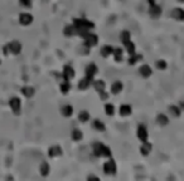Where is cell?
Here are the masks:
<instances>
[{
  "label": "cell",
  "mask_w": 184,
  "mask_h": 181,
  "mask_svg": "<svg viewBox=\"0 0 184 181\" xmlns=\"http://www.w3.org/2000/svg\"><path fill=\"white\" fill-rule=\"evenodd\" d=\"M73 28H74L76 34L83 35V34L88 33L91 29H94L95 24L89 20H87V19H74L73 20Z\"/></svg>",
  "instance_id": "6da1fadb"
},
{
  "label": "cell",
  "mask_w": 184,
  "mask_h": 181,
  "mask_svg": "<svg viewBox=\"0 0 184 181\" xmlns=\"http://www.w3.org/2000/svg\"><path fill=\"white\" fill-rule=\"evenodd\" d=\"M92 147H94V155L97 156V157H101V156L111 157V155H112L111 150H110L107 146H105V145H102V143H100V142L94 143V146H92Z\"/></svg>",
  "instance_id": "7a4b0ae2"
},
{
  "label": "cell",
  "mask_w": 184,
  "mask_h": 181,
  "mask_svg": "<svg viewBox=\"0 0 184 181\" xmlns=\"http://www.w3.org/2000/svg\"><path fill=\"white\" fill-rule=\"evenodd\" d=\"M121 42H122V44L126 47L129 54H130V55H134V54H135V44L130 40V33H129L127 30H125V32L121 33Z\"/></svg>",
  "instance_id": "3957f363"
},
{
  "label": "cell",
  "mask_w": 184,
  "mask_h": 181,
  "mask_svg": "<svg viewBox=\"0 0 184 181\" xmlns=\"http://www.w3.org/2000/svg\"><path fill=\"white\" fill-rule=\"evenodd\" d=\"M22 52V44L18 42V40H12L10 43H8L5 47H4V53L5 54H19Z\"/></svg>",
  "instance_id": "277c9868"
},
{
  "label": "cell",
  "mask_w": 184,
  "mask_h": 181,
  "mask_svg": "<svg viewBox=\"0 0 184 181\" xmlns=\"http://www.w3.org/2000/svg\"><path fill=\"white\" fill-rule=\"evenodd\" d=\"M82 37H83V39H84V45H86V47H95V45L97 44V42H99L97 35L94 34V33H89V32L86 33V34H83Z\"/></svg>",
  "instance_id": "5b68a950"
},
{
  "label": "cell",
  "mask_w": 184,
  "mask_h": 181,
  "mask_svg": "<svg viewBox=\"0 0 184 181\" xmlns=\"http://www.w3.org/2000/svg\"><path fill=\"white\" fill-rule=\"evenodd\" d=\"M9 106H10L12 111H13L15 115H19V113H20V110H22V102H20V100H19L18 97H13V98H10V101H9Z\"/></svg>",
  "instance_id": "8992f818"
},
{
  "label": "cell",
  "mask_w": 184,
  "mask_h": 181,
  "mask_svg": "<svg viewBox=\"0 0 184 181\" xmlns=\"http://www.w3.org/2000/svg\"><path fill=\"white\" fill-rule=\"evenodd\" d=\"M149 4H150V14L154 18H158L161 14V8L155 3V0H149Z\"/></svg>",
  "instance_id": "52a82bcc"
},
{
  "label": "cell",
  "mask_w": 184,
  "mask_h": 181,
  "mask_svg": "<svg viewBox=\"0 0 184 181\" xmlns=\"http://www.w3.org/2000/svg\"><path fill=\"white\" fill-rule=\"evenodd\" d=\"M19 23H20L22 25H24V27L30 25V24L33 23V15L29 14V13H22V14L19 15Z\"/></svg>",
  "instance_id": "ba28073f"
},
{
  "label": "cell",
  "mask_w": 184,
  "mask_h": 181,
  "mask_svg": "<svg viewBox=\"0 0 184 181\" xmlns=\"http://www.w3.org/2000/svg\"><path fill=\"white\" fill-rule=\"evenodd\" d=\"M116 163H115V161L114 160H110V161H107L105 165H104V171L106 172V173H109V175H114L115 172H116Z\"/></svg>",
  "instance_id": "9c48e42d"
},
{
  "label": "cell",
  "mask_w": 184,
  "mask_h": 181,
  "mask_svg": "<svg viewBox=\"0 0 184 181\" xmlns=\"http://www.w3.org/2000/svg\"><path fill=\"white\" fill-rule=\"evenodd\" d=\"M138 137L141 142L148 141V131H146V127L144 125H140L138 127Z\"/></svg>",
  "instance_id": "30bf717a"
},
{
  "label": "cell",
  "mask_w": 184,
  "mask_h": 181,
  "mask_svg": "<svg viewBox=\"0 0 184 181\" xmlns=\"http://www.w3.org/2000/svg\"><path fill=\"white\" fill-rule=\"evenodd\" d=\"M96 73H97V65L96 64L91 63V64L87 65V68H86V77L94 79V77H95Z\"/></svg>",
  "instance_id": "8fae6325"
},
{
  "label": "cell",
  "mask_w": 184,
  "mask_h": 181,
  "mask_svg": "<svg viewBox=\"0 0 184 181\" xmlns=\"http://www.w3.org/2000/svg\"><path fill=\"white\" fill-rule=\"evenodd\" d=\"M74 77V70H73V68L71 67V65H66L64 68H63V78H64V80H69L71 78H73Z\"/></svg>",
  "instance_id": "7c38bea8"
},
{
  "label": "cell",
  "mask_w": 184,
  "mask_h": 181,
  "mask_svg": "<svg viewBox=\"0 0 184 181\" xmlns=\"http://www.w3.org/2000/svg\"><path fill=\"white\" fill-rule=\"evenodd\" d=\"M48 155H49V157H57V156H61L62 155V148L59 147V146H52L51 148H49V151H48Z\"/></svg>",
  "instance_id": "4fadbf2b"
},
{
  "label": "cell",
  "mask_w": 184,
  "mask_h": 181,
  "mask_svg": "<svg viewBox=\"0 0 184 181\" xmlns=\"http://www.w3.org/2000/svg\"><path fill=\"white\" fill-rule=\"evenodd\" d=\"M22 93L24 95V97L30 98V97L34 96V88H33V87H29V85L23 87V88H22Z\"/></svg>",
  "instance_id": "5bb4252c"
},
{
  "label": "cell",
  "mask_w": 184,
  "mask_h": 181,
  "mask_svg": "<svg viewBox=\"0 0 184 181\" xmlns=\"http://www.w3.org/2000/svg\"><path fill=\"white\" fill-rule=\"evenodd\" d=\"M139 70H140V74H141L143 77H145V78L150 77L151 73H153V70H151V68H150L149 65H141Z\"/></svg>",
  "instance_id": "9a60e30c"
},
{
  "label": "cell",
  "mask_w": 184,
  "mask_h": 181,
  "mask_svg": "<svg viewBox=\"0 0 184 181\" xmlns=\"http://www.w3.org/2000/svg\"><path fill=\"white\" fill-rule=\"evenodd\" d=\"M173 17L176 19V20H184V10L180 9V8H175L173 10Z\"/></svg>",
  "instance_id": "2e32d148"
},
{
  "label": "cell",
  "mask_w": 184,
  "mask_h": 181,
  "mask_svg": "<svg viewBox=\"0 0 184 181\" xmlns=\"http://www.w3.org/2000/svg\"><path fill=\"white\" fill-rule=\"evenodd\" d=\"M94 87H95V89L97 90L99 93H102V92H105V82L104 80H95L94 82Z\"/></svg>",
  "instance_id": "e0dca14e"
},
{
  "label": "cell",
  "mask_w": 184,
  "mask_h": 181,
  "mask_svg": "<svg viewBox=\"0 0 184 181\" xmlns=\"http://www.w3.org/2000/svg\"><path fill=\"white\" fill-rule=\"evenodd\" d=\"M91 82H92V79H91V78L84 77L83 79H81V82H79V84H78V88H79V89H87V88H88V85L91 84Z\"/></svg>",
  "instance_id": "ac0fdd59"
},
{
  "label": "cell",
  "mask_w": 184,
  "mask_h": 181,
  "mask_svg": "<svg viewBox=\"0 0 184 181\" xmlns=\"http://www.w3.org/2000/svg\"><path fill=\"white\" fill-rule=\"evenodd\" d=\"M120 115L121 116H129V115H131V107L129 105H122L120 107Z\"/></svg>",
  "instance_id": "d6986e66"
},
{
  "label": "cell",
  "mask_w": 184,
  "mask_h": 181,
  "mask_svg": "<svg viewBox=\"0 0 184 181\" xmlns=\"http://www.w3.org/2000/svg\"><path fill=\"white\" fill-rule=\"evenodd\" d=\"M62 115L64 116V117H71L72 115H73V107L72 106H64L63 108H62Z\"/></svg>",
  "instance_id": "ffe728a7"
},
{
  "label": "cell",
  "mask_w": 184,
  "mask_h": 181,
  "mask_svg": "<svg viewBox=\"0 0 184 181\" xmlns=\"http://www.w3.org/2000/svg\"><path fill=\"white\" fill-rule=\"evenodd\" d=\"M140 151H141V153H143V155H149V152L151 151V145H150L148 141L143 142V146H141Z\"/></svg>",
  "instance_id": "44dd1931"
},
{
  "label": "cell",
  "mask_w": 184,
  "mask_h": 181,
  "mask_svg": "<svg viewBox=\"0 0 184 181\" xmlns=\"http://www.w3.org/2000/svg\"><path fill=\"white\" fill-rule=\"evenodd\" d=\"M114 52V48L111 45H105L102 49H101V55L102 57H109L110 54H112Z\"/></svg>",
  "instance_id": "7402d4cb"
},
{
  "label": "cell",
  "mask_w": 184,
  "mask_h": 181,
  "mask_svg": "<svg viewBox=\"0 0 184 181\" xmlns=\"http://www.w3.org/2000/svg\"><path fill=\"white\" fill-rule=\"evenodd\" d=\"M111 90H112V93H120L121 90H122V83L121 82H115L111 87Z\"/></svg>",
  "instance_id": "603a6c76"
},
{
  "label": "cell",
  "mask_w": 184,
  "mask_h": 181,
  "mask_svg": "<svg viewBox=\"0 0 184 181\" xmlns=\"http://www.w3.org/2000/svg\"><path fill=\"white\" fill-rule=\"evenodd\" d=\"M39 171H41V175L42 176H47L49 173V165L47 162H43L39 167Z\"/></svg>",
  "instance_id": "cb8c5ba5"
},
{
  "label": "cell",
  "mask_w": 184,
  "mask_h": 181,
  "mask_svg": "<svg viewBox=\"0 0 184 181\" xmlns=\"http://www.w3.org/2000/svg\"><path fill=\"white\" fill-rule=\"evenodd\" d=\"M112 54H114L116 62H121V59H122V49H121V48H116V49H114Z\"/></svg>",
  "instance_id": "d4e9b609"
},
{
  "label": "cell",
  "mask_w": 184,
  "mask_h": 181,
  "mask_svg": "<svg viewBox=\"0 0 184 181\" xmlns=\"http://www.w3.org/2000/svg\"><path fill=\"white\" fill-rule=\"evenodd\" d=\"M156 121H158V123H159V125H161V126H165V125L168 123V117H166L165 115L160 113V115H158V117H156Z\"/></svg>",
  "instance_id": "484cf974"
},
{
  "label": "cell",
  "mask_w": 184,
  "mask_h": 181,
  "mask_svg": "<svg viewBox=\"0 0 184 181\" xmlns=\"http://www.w3.org/2000/svg\"><path fill=\"white\" fill-rule=\"evenodd\" d=\"M78 120H79L81 122H87V121L89 120V113H88L87 111H82V112L79 113V116H78Z\"/></svg>",
  "instance_id": "4316f807"
},
{
  "label": "cell",
  "mask_w": 184,
  "mask_h": 181,
  "mask_svg": "<svg viewBox=\"0 0 184 181\" xmlns=\"http://www.w3.org/2000/svg\"><path fill=\"white\" fill-rule=\"evenodd\" d=\"M72 138L74 140V141H79L81 138H82V132L79 131V130H73L72 131Z\"/></svg>",
  "instance_id": "83f0119b"
},
{
  "label": "cell",
  "mask_w": 184,
  "mask_h": 181,
  "mask_svg": "<svg viewBox=\"0 0 184 181\" xmlns=\"http://www.w3.org/2000/svg\"><path fill=\"white\" fill-rule=\"evenodd\" d=\"M105 112H106L109 116H112V115L115 113V107H114L111 103H107V105L105 106Z\"/></svg>",
  "instance_id": "f1b7e54d"
},
{
  "label": "cell",
  "mask_w": 184,
  "mask_h": 181,
  "mask_svg": "<svg viewBox=\"0 0 184 181\" xmlns=\"http://www.w3.org/2000/svg\"><path fill=\"white\" fill-rule=\"evenodd\" d=\"M94 127H95L97 131H105V125H104L100 120H96V121L94 122Z\"/></svg>",
  "instance_id": "f546056e"
},
{
  "label": "cell",
  "mask_w": 184,
  "mask_h": 181,
  "mask_svg": "<svg viewBox=\"0 0 184 181\" xmlns=\"http://www.w3.org/2000/svg\"><path fill=\"white\" fill-rule=\"evenodd\" d=\"M64 34H66V35H68V37H71V35L76 34V32H74V28H73V25H67V27L64 28Z\"/></svg>",
  "instance_id": "4dcf8cb0"
},
{
  "label": "cell",
  "mask_w": 184,
  "mask_h": 181,
  "mask_svg": "<svg viewBox=\"0 0 184 181\" xmlns=\"http://www.w3.org/2000/svg\"><path fill=\"white\" fill-rule=\"evenodd\" d=\"M69 88H71V85H69L68 80H64V83H62V84H61V90H62L63 93H67L68 90H69Z\"/></svg>",
  "instance_id": "1f68e13d"
},
{
  "label": "cell",
  "mask_w": 184,
  "mask_h": 181,
  "mask_svg": "<svg viewBox=\"0 0 184 181\" xmlns=\"http://www.w3.org/2000/svg\"><path fill=\"white\" fill-rule=\"evenodd\" d=\"M169 110H170V113H171L173 116H175V117H178V116L180 115V110H179L176 106H170Z\"/></svg>",
  "instance_id": "d6a6232c"
},
{
  "label": "cell",
  "mask_w": 184,
  "mask_h": 181,
  "mask_svg": "<svg viewBox=\"0 0 184 181\" xmlns=\"http://www.w3.org/2000/svg\"><path fill=\"white\" fill-rule=\"evenodd\" d=\"M141 58H143L141 55H138V54H134V55H131V58L129 59V60H130L129 63H130V64H135V63H136V62H139V60H140Z\"/></svg>",
  "instance_id": "836d02e7"
},
{
  "label": "cell",
  "mask_w": 184,
  "mask_h": 181,
  "mask_svg": "<svg viewBox=\"0 0 184 181\" xmlns=\"http://www.w3.org/2000/svg\"><path fill=\"white\" fill-rule=\"evenodd\" d=\"M19 3H20V5H23L24 8H29V7L32 5V2H30V0H19Z\"/></svg>",
  "instance_id": "e575fe53"
},
{
  "label": "cell",
  "mask_w": 184,
  "mask_h": 181,
  "mask_svg": "<svg viewBox=\"0 0 184 181\" xmlns=\"http://www.w3.org/2000/svg\"><path fill=\"white\" fill-rule=\"evenodd\" d=\"M156 67L159 68V69H165L166 68V63H165V60H158V63H156Z\"/></svg>",
  "instance_id": "d590c367"
},
{
  "label": "cell",
  "mask_w": 184,
  "mask_h": 181,
  "mask_svg": "<svg viewBox=\"0 0 184 181\" xmlns=\"http://www.w3.org/2000/svg\"><path fill=\"white\" fill-rule=\"evenodd\" d=\"M94 178H95V180H99L97 176H89V177H88V180H94Z\"/></svg>",
  "instance_id": "8d00e7d4"
},
{
  "label": "cell",
  "mask_w": 184,
  "mask_h": 181,
  "mask_svg": "<svg viewBox=\"0 0 184 181\" xmlns=\"http://www.w3.org/2000/svg\"><path fill=\"white\" fill-rule=\"evenodd\" d=\"M179 2H184V0H179Z\"/></svg>",
  "instance_id": "74e56055"
},
{
  "label": "cell",
  "mask_w": 184,
  "mask_h": 181,
  "mask_svg": "<svg viewBox=\"0 0 184 181\" xmlns=\"http://www.w3.org/2000/svg\"><path fill=\"white\" fill-rule=\"evenodd\" d=\"M0 63H2V62H0Z\"/></svg>",
  "instance_id": "f35d334b"
}]
</instances>
